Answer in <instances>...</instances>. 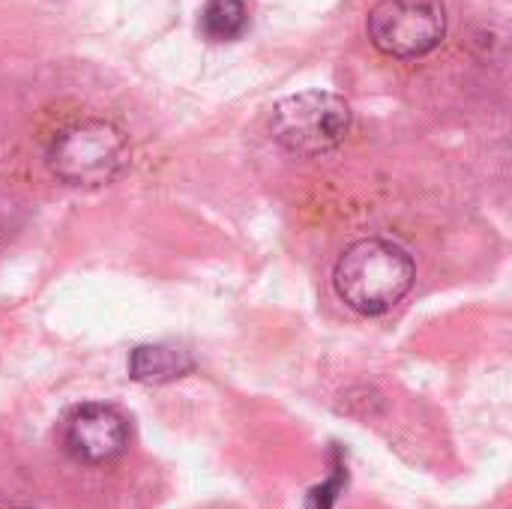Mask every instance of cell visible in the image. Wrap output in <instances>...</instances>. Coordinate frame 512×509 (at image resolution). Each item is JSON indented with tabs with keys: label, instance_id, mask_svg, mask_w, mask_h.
Masks as SVG:
<instances>
[{
	"label": "cell",
	"instance_id": "cell-2",
	"mask_svg": "<svg viewBox=\"0 0 512 509\" xmlns=\"http://www.w3.org/2000/svg\"><path fill=\"white\" fill-rule=\"evenodd\" d=\"M129 165L126 135L108 120H75L48 144V168L66 186H105Z\"/></svg>",
	"mask_w": 512,
	"mask_h": 509
},
{
	"label": "cell",
	"instance_id": "cell-3",
	"mask_svg": "<svg viewBox=\"0 0 512 509\" xmlns=\"http://www.w3.org/2000/svg\"><path fill=\"white\" fill-rule=\"evenodd\" d=\"M351 129V105L327 90H306L282 99L270 114L273 138L294 156L336 150Z\"/></svg>",
	"mask_w": 512,
	"mask_h": 509
},
{
	"label": "cell",
	"instance_id": "cell-1",
	"mask_svg": "<svg viewBox=\"0 0 512 509\" xmlns=\"http://www.w3.org/2000/svg\"><path fill=\"white\" fill-rule=\"evenodd\" d=\"M414 258L393 240L366 237L351 243L333 270L339 300L357 315L375 318L390 312L414 285Z\"/></svg>",
	"mask_w": 512,
	"mask_h": 509
},
{
	"label": "cell",
	"instance_id": "cell-7",
	"mask_svg": "<svg viewBox=\"0 0 512 509\" xmlns=\"http://www.w3.org/2000/svg\"><path fill=\"white\" fill-rule=\"evenodd\" d=\"M198 27L210 42H234L249 27V6L246 0H207Z\"/></svg>",
	"mask_w": 512,
	"mask_h": 509
},
{
	"label": "cell",
	"instance_id": "cell-6",
	"mask_svg": "<svg viewBox=\"0 0 512 509\" xmlns=\"http://www.w3.org/2000/svg\"><path fill=\"white\" fill-rule=\"evenodd\" d=\"M195 369L189 351L174 345H138L129 354V375L138 384H171Z\"/></svg>",
	"mask_w": 512,
	"mask_h": 509
},
{
	"label": "cell",
	"instance_id": "cell-5",
	"mask_svg": "<svg viewBox=\"0 0 512 509\" xmlns=\"http://www.w3.org/2000/svg\"><path fill=\"white\" fill-rule=\"evenodd\" d=\"M63 450L81 465H108L120 459L129 447V423L126 417L99 402H87L72 408L60 423Z\"/></svg>",
	"mask_w": 512,
	"mask_h": 509
},
{
	"label": "cell",
	"instance_id": "cell-4",
	"mask_svg": "<svg viewBox=\"0 0 512 509\" xmlns=\"http://www.w3.org/2000/svg\"><path fill=\"white\" fill-rule=\"evenodd\" d=\"M372 45L396 60L432 54L447 33V9L441 0H381L366 21Z\"/></svg>",
	"mask_w": 512,
	"mask_h": 509
}]
</instances>
